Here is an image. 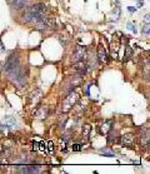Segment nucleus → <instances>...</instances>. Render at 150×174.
<instances>
[{"instance_id": "0eeeda50", "label": "nucleus", "mask_w": 150, "mask_h": 174, "mask_svg": "<svg viewBox=\"0 0 150 174\" xmlns=\"http://www.w3.org/2000/svg\"><path fill=\"white\" fill-rule=\"evenodd\" d=\"M89 65L87 64L85 61H83V60H80V61H76V64L74 65V69H75V72L78 73V74H80V75H84L85 73L88 72V68Z\"/></svg>"}, {"instance_id": "412c9836", "label": "nucleus", "mask_w": 150, "mask_h": 174, "mask_svg": "<svg viewBox=\"0 0 150 174\" xmlns=\"http://www.w3.org/2000/svg\"><path fill=\"white\" fill-rule=\"evenodd\" d=\"M38 147H39V144L35 143V144H34V149H38Z\"/></svg>"}, {"instance_id": "423d86ee", "label": "nucleus", "mask_w": 150, "mask_h": 174, "mask_svg": "<svg viewBox=\"0 0 150 174\" xmlns=\"http://www.w3.org/2000/svg\"><path fill=\"white\" fill-rule=\"evenodd\" d=\"M98 59L101 64H108L109 63V54L105 50L104 46H99L98 48Z\"/></svg>"}, {"instance_id": "39448f33", "label": "nucleus", "mask_w": 150, "mask_h": 174, "mask_svg": "<svg viewBox=\"0 0 150 174\" xmlns=\"http://www.w3.org/2000/svg\"><path fill=\"white\" fill-rule=\"evenodd\" d=\"M55 26V22L53 19H49V18H45V19H41L37 23V29L39 30H43V29H50V28H54Z\"/></svg>"}, {"instance_id": "4be33fe9", "label": "nucleus", "mask_w": 150, "mask_h": 174, "mask_svg": "<svg viewBox=\"0 0 150 174\" xmlns=\"http://www.w3.org/2000/svg\"><path fill=\"white\" fill-rule=\"evenodd\" d=\"M3 52V45H1V41H0V53Z\"/></svg>"}, {"instance_id": "ddd939ff", "label": "nucleus", "mask_w": 150, "mask_h": 174, "mask_svg": "<svg viewBox=\"0 0 150 174\" xmlns=\"http://www.w3.org/2000/svg\"><path fill=\"white\" fill-rule=\"evenodd\" d=\"M133 54H134V52H133L131 48H130V46H126V48H125V57H124V60H125V61L130 60L131 57H133Z\"/></svg>"}, {"instance_id": "a211bd4d", "label": "nucleus", "mask_w": 150, "mask_h": 174, "mask_svg": "<svg viewBox=\"0 0 150 174\" xmlns=\"http://www.w3.org/2000/svg\"><path fill=\"white\" fill-rule=\"evenodd\" d=\"M128 29H129V30H131V31H137V28H135L131 23H129V24H128Z\"/></svg>"}, {"instance_id": "f03ea898", "label": "nucleus", "mask_w": 150, "mask_h": 174, "mask_svg": "<svg viewBox=\"0 0 150 174\" xmlns=\"http://www.w3.org/2000/svg\"><path fill=\"white\" fill-rule=\"evenodd\" d=\"M78 98H79V96H78V94L75 92L70 93L63 103V112H68V110H70L71 108H73L75 105V103L78 102Z\"/></svg>"}, {"instance_id": "6ab92c4d", "label": "nucleus", "mask_w": 150, "mask_h": 174, "mask_svg": "<svg viewBox=\"0 0 150 174\" xmlns=\"http://www.w3.org/2000/svg\"><path fill=\"white\" fill-rule=\"evenodd\" d=\"M80 149H81V148H80L79 144H74V145H73V150H74V152H78V150H80Z\"/></svg>"}, {"instance_id": "9d476101", "label": "nucleus", "mask_w": 150, "mask_h": 174, "mask_svg": "<svg viewBox=\"0 0 150 174\" xmlns=\"http://www.w3.org/2000/svg\"><path fill=\"white\" fill-rule=\"evenodd\" d=\"M28 5V0H13V6L15 9H23Z\"/></svg>"}, {"instance_id": "6e6552de", "label": "nucleus", "mask_w": 150, "mask_h": 174, "mask_svg": "<svg viewBox=\"0 0 150 174\" xmlns=\"http://www.w3.org/2000/svg\"><path fill=\"white\" fill-rule=\"evenodd\" d=\"M135 143V137L133 134H126L121 137V144L126 145V147H133Z\"/></svg>"}, {"instance_id": "4468645a", "label": "nucleus", "mask_w": 150, "mask_h": 174, "mask_svg": "<svg viewBox=\"0 0 150 174\" xmlns=\"http://www.w3.org/2000/svg\"><path fill=\"white\" fill-rule=\"evenodd\" d=\"M141 144L143 147H149V131H146V135H143L141 138Z\"/></svg>"}, {"instance_id": "f3484780", "label": "nucleus", "mask_w": 150, "mask_h": 174, "mask_svg": "<svg viewBox=\"0 0 150 174\" xmlns=\"http://www.w3.org/2000/svg\"><path fill=\"white\" fill-rule=\"evenodd\" d=\"M101 153H103L104 155H106V157H114V153H113V152H109V150L101 149Z\"/></svg>"}, {"instance_id": "aec40b11", "label": "nucleus", "mask_w": 150, "mask_h": 174, "mask_svg": "<svg viewBox=\"0 0 150 174\" xmlns=\"http://www.w3.org/2000/svg\"><path fill=\"white\" fill-rule=\"evenodd\" d=\"M48 145H49V150H50V152H53V142H49Z\"/></svg>"}, {"instance_id": "2eb2a0df", "label": "nucleus", "mask_w": 150, "mask_h": 174, "mask_svg": "<svg viewBox=\"0 0 150 174\" xmlns=\"http://www.w3.org/2000/svg\"><path fill=\"white\" fill-rule=\"evenodd\" d=\"M90 130H91L90 125H84V128H83V135L84 137H88L89 133H90Z\"/></svg>"}, {"instance_id": "dca6fc26", "label": "nucleus", "mask_w": 150, "mask_h": 174, "mask_svg": "<svg viewBox=\"0 0 150 174\" xmlns=\"http://www.w3.org/2000/svg\"><path fill=\"white\" fill-rule=\"evenodd\" d=\"M143 34H144V35H146V37H149V24L146 23V25L143 28Z\"/></svg>"}, {"instance_id": "20e7f679", "label": "nucleus", "mask_w": 150, "mask_h": 174, "mask_svg": "<svg viewBox=\"0 0 150 174\" xmlns=\"http://www.w3.org/2000/svg\"><path fill=\"white\" fill-rule=\"evenodd\" d=\"M10 75L13 76L14 81H15L18 85H23L25 83V72H24V69H21L20 66L16 69L15 72H13Z\"/></svg>"}, {"instance_id": "7ed1b4c3", "label": "nucleus", "mask_w": 150, "mask_h": 174, "mask_svg": "<svg viewBox=\"0 0 150 174\" xmlns=\"http://www.w3.org/2000/svg\"><path fill=\"white\" fill-rule=\"evenodd\" d=\"M87 48L83 46V45H78L75 48V50L73 53V60L74 61H80V60H84L85 58H87Z\"/></svg>"}, {"instance_id": "9b49d317", "label": "nucleus", "mask_w": 150, "mask_h": 174, "mask_svg": "<svg viewBox=\"0 0 150 174\" xmlns=\"http://www.w3.org/2000/svg\"><path fill=\"white\" fill-rule=\"evenodd\" d=\"M4 125L5 127H14L16 125V120L13 116H5L4 118Z\"/></svg>"}, {"instance_id": "1a4fd4ad", "label": "nucleus", "mask_w": 150, "mask_h": 174, "mask_svg": "<svg viewBox=\"0 0 150 174\" xmlns=\"http://www.w3.org/2000/svg\"><path fill=\"white\" fill-rule=\"evenodd\" d=\"M35 115H37L39 119H45V118L48 116V108L45 107H41L37 110V113H35Z\"/></svg>"}, {"instance_id": "f8f14e48", "label": "nucleus", "mask_w": 150, "mask_h": 174, "mask_svg": "<svg viewBox=\"0 0 150 174\" xmlns=\"http://www.w3.org/2000/svg\"><path fill=\"white\" fill-rule=\"evenodd\" d=\"M101 133L103 134H106V133H109V131L111 130V122L110 120H108V122H105L103 125H101Z\"/></svg>"}, {"instance_id": "f257e3e1", "label": "nucleus", "mask_w": 150, "mask_h": 174, "mask_svg": "<svg viewBox=\"0 0 150 174\" xmlns=\"http://www.w3.org/2000/svg\"><path fill=\"white\" fill-rule=\"evenodd\" d=\"M19 66H20L19 57H16V55H11V57L8 58V60H6V63H5V65H4V70H5L6 73L11 74L13 72H15Z\"/></svg>"}]
</instances>
